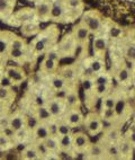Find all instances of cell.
<instances>
[{
	"mask_svg": "<svg viewBox=\"0 0 135 160\" xmlns=\"http://www.w3.org/2000/svg\"><path fill=\"white\" fill-rule=\"evenodd\" d=\"M79 92H70L66 94V102H68V105L71 107V108H75L78 104V100H79Z\"/></svg>",
	"mask_w": 135,
	"mask_h": 160,
	"instance_id": "22",
	"label": "cell"
},
{
	"mask_svg": "<svg viewBox=\"0 0 135 160\" xmlns=\"http://www.w3.org/2000/svg\"><path fill=\"white\" fill-rule=\"evenodd\" d=\"M34 131H35V135H36V139L40 141H44L49 135H51L49 125H45L44 123L38 124L37 128H36Z\"/></svg>",
	"mask_w": 135,
	"mask_h": 160,
	"instance_id": "14",
	"label": "cell"
},
{
	"mask_svg": "<svg viewBox=\"0 0 135 160\" xmlns=\"http://www.w3.org/2000/svg\"><path fill=\"white\" fill-rule=\"evenodd\" d=\"M9 54L12 59H20L24 55V51L23 49H10Z\"/></svg>",
	"mask_w": 135,
	"mask_h": 160,
	"instance_id": "32",
	"label": "cell"
},
{
	"mask_svg": "<svg viewBox=\"0 0 135 160\" xmlns=\"http://www.w3.org/2000/svg\"><path fill=\"white\" fill-rule=\"evenodd\" d=\"M40 123H41V122L38 121V118L36 116H29L28 118L26 120V125L28 126L29 129H32V130L36 129Z\"/></svg>",
	"mask_w": 135,
	"mask_h": 160,
	"instance_id": "30",
	"label": "cell"
},
{
	"mask_svg": "<svg viewBox=\"0 0 135 160\" xmlns=\"http://www.w3.org/2000/svg\"><path fill=\"white\" fill-rule=\"evenodd\" d=\"M23 158L24 159H27V160H34V159H38L40 157V154H38L37 150H36V148L32 149H26L25 151L23 152Z\"/></svg>",
	"mask_w": 135,
	"mask_h": 160,
	"instance_id": "24",
	"label": "cell"
},
{
	"mask_svg": "<svg viewBox=\"0 0 135 160\" xmlns=\"http://www.w3.org/2000/svg\"><path fill=\"white\" fill-rule=\"evenodd\" d=\"M10 49H23L24 48V42L22 38H18V37L15 36L14 40L12 41V43L9 44Z\"/></svg>",
	"mask_w": 135,
	"mask_h": 160,
	"instance_id": "31",
	"label": "cell"
},
{
	"mask_svg": "<svg viewBox=\"0 0 135 160\" xmlns=\"http://www.w3.org/2000/svg\"><path fill=\"white\" fill-rule=\"evenodd\" d=\"M82 121H84V117H82L80 112L77 109V107L70 109L68 115H66V123L69 124L71 128L80 125L82 123Z\"/></svg>",
	"mask_w": 135,
	"mask_h": 160,
	"instance_id": "10",
	"label": "cell"
},
{
	"mask_svg": "<svg viewBox=\"0 0 135 160\" xmlns=\"http://www.w3.org/2000/svg\"><path fill=\"white\" fill-rule=\"evenodd\" d=\"M37 25H35V24H32V23H28V24H25V25L23 26V28H22V32H23L25 35H33L36 33V31H37Z\"/></svg>",
	"mask_w": 135,
	"mask_h": 160,
	"instance_id": "27",
	"label": "cell"
},
{
	"mask_svg": "<svg viewBox=\"0 0 135 160\" xmlns=\"http://www.w3.org/2000/svg\"><path fill=\"white\" fill-rule=\"evenodd\" d=\"M45 147L47 148L50 152H56L60 149V143H59V137L58 135L51 134L46 138L45 140L43 141Z\"/></svg>",
	"mask_w": 135,
	"mask_h": 160,
	"instance_id": "13",
	"label": "cell"
},
{
	"mask_svg": "<svg viewBox=\"0 0 135 160\" xmlns=\"http://www.w3.org/2000/svg\"><path fill=\"white\" fill-rule=\"evenodd\" d=\"M80 22H82L87 26V28L89 29L91 34H97L103 28V17L100 12H98L97 10L87 12L82 16V19Z\"/></svg>",
	"mask_w": 135,
	"mask_h": 160,
	"instance_id": "1",
	"label": "cell"
},
{
	"mask_svg": "<svg viewBox=\"0 0 135 160\" xmlns=\"http://www.w3.org/2000/svg\"><path fill=\"white\" fill-rule=\"evenodd\" d=\"M90 34H91L90 31L87 28V26L84 25L82 22H80V23L75 26V28L72 29V36L75 37V40L77 41L78 44L87 43Z\"/></svg>",
	"mask_w": 135,
	"mask_h": 160,
	"instance_id": "4",
	"label": "cell"
},
{
	"mask_svg": "<svg viewBox=\"0 0 135 160\" xmlns=\"http://www.w3.org/2000/svg\"><path fill=\"white\" fill-rule=\"evenodd\" d=\"M124 57L127 62L135 63V38H129L124 45Z\"/></svg>",
	"mask_w": 135,
	"mask_h": 160,
	"instance_id": "9",
	"label": "cell"
},
{
	"mask_svg": "<svg viewBox=\"0 0 135 160\" xmlns=\"http://www.w3.org/2000/svg\"><path fill=\"white\" fill-rule=\"evenodd\" d=\"M0 111H1V103H0Z\"/></svg>",
	"mask_w": 135,
	"mask_h": 160,
	"instance_id": "41",
	"label": "cell"
},
{
	"mask_svg": "<svg viewBox=\"0 0 135 160\" xmlns=\"http://www.w3.org/2000/svg\"><path fill=\"white\" fill-rule=\"evenodd\" d=\"M51 3L47 2V1H43L41 2L37 6V9H36V12L40 16L41 18H49L50 17V12H51Z\"/></svg>",
	"mask_w": 135,
	"mask_h": 160,
	"instance_id": "15",
	"label": "cell"
},
{
	"mask_svg": "<svg viewBox=\"0 0 135 160\" xmlns=\"http://www.w3.org/2000/svg\"><path fill=\"white\" fill-rule=\"evenodd\" d=\"M7 49V43L5 42V41L0 40V53H2V52H5Z\"/></svg>",
	"mask_w": 135,
	"mask_h": 160,
	"instance_id": "38",
	"label": "cell"
},
{
	"mask_svg": "<svg viewBox=\"0 0 135 160\" xmlns=\"http://www.w3.org/2000/svg\"><path fill=\"white\" fill-rule=\"evenodd\" d=\"M0 86L9 88V87L12 86V80L10 79L8 76H6V77H2L1 79H0Z\"/></svg>",
	"mask_w": 135,
	"mask_h": 160,
	"instance_id": "34",
	"label": "cell"
},
{
	"mask_svg": "<svg viewBox=\"0 0 135 160\" xmlns=\"http://www.w3.org/2000/svg\"><path fill=\"white\" fill-rule=\"evenodd\" d=\"M59 143H60V149H69L72 146V137L69 134L58 135Z\"/></svg>",
	"mask_w": 135,
	"mask_h": 160,
	"instance_id": "21",
	"label": "cell"
},
{
	"mask_svg": "<svg viewBox=\"0 0 135 160\" xmlns=\"http://www.w3.org/2000/svg\"><path fill=\"white\" fill-rule=\"evenodd\" d=\"M128 62L125 61V64L121 66L118 68L117 72H116V80L118 81L119 85L124 87L131 86L132 83H134V78H133V68L132 66H127Z\"/></svg>",
	"mask_w": 135,
	"mask_h": 160,
	"instance_id": "3",
	"label": "cell"
},
{
	"mask_svg": "<svg viewBox=\"0 0 135 160\" xmlns=\"http://www.w3.org/2000/svg\"><path fill=\"white\" fill-rule=\"evenodd\" d=\"M122 129L117 126H106L105 128V140L108 143H116L122 138Z\"/></svg>",
	"mask_w": 135,
	"mask_h": 160,
	"instance_id": "7",
	"label": "cell"
},
{
	"mask_svg": "<svg viewBox=\"0 0 135 160\" xmlns=\"http://www.w3.org/2000/svg\"><path fill=\"white\" fill-rule=\"evenodd\" d=\"M9 146V139L6 134H0V148H7Z\"/></svg>",
	"mask_w": 135,
	"mask_h": 160,
	"instance_id": "35",
	"label": "cell"
},
{
	"mask_svg": "<svg viewBox=\"0 0 135 160\" xmlns=\"http://www.w3.org/2000/svg\"><path fill=\"white\" fill-rule=\"evenodd\" d=\"M116 99L117 98L115 96H113L110 94L105 95L104 97H101V108L100 109H106V108H114L116 104Z\"/></svg>",
	"mask_w": 135,
	"mask_h": 160,
	"instance_id": "16",
	"label": "cell"
},
{
	"mask_svg": "<svg viewBox=\"0 0 135 160\" xmlns=\"http://www.w3.org/2000/svg\"><path fill=\"white\" fill-rule=\"evenodd\" d=\"M64 8L61 3H54L51 8V12H50V18H53V19H58L61 18L64 14Z\"/></svg>",
	"mask_w": 135,
	"mask_h": 160,
	"instance_id": "20",
	"label": "cell"
},
{
	"mask_svg": "<svg viewBox=\"0 0 135 160\" xmlns=\"http://www.w3.org/2000/svg\"><path fill=\"white\" fill-rule=\"evenodd\" d=\"M7 76L12 80V82H20L24 78V74H23V72H22V70H19V69L16 68V67L9 68L8 70H7Z\"/></svg>",
	"mask_w": 135,
	"mask_h": 160,
	"instance_id": "17",
	"label": "cell"
},
{
	"mask_svg": "<svg viewBox=\"0 0 135 160\" xmlns=\"http://www.w3.org/2000/svg\"><path fill=\"white\" fill-rule=\"evenodd\" d=\"M25 124H26L25 118H24V116H22V115H19V114L14 115V116L9 120V128L15 132L24 129Z\"/></svg>",
	"mask_w": 135,
	"mask_h": 160,
	"instance_id": "12",
	"label": "cell"
},
{
	"mask_svg": "<svg viewBox=\"0 0 135 160\" xmlns=\"http://www.w3.org/2000/svg\"><path fill=\"white\" fill-rule=\"evenodd\" d=\"M56 67V62H55L54 59H51V58H46V60L43 63V68L45 69L46 71H53Z\"/></svg>",
	"mask_w": 135,
	"mask_h": 160,
	"instance_id": "28",
	"label": "cell"
},
{
	"mask_svg": "<svg viewBox=\"0 0 135 160\" xmlns=\"http://www.w3.org/2000/svg\"><path fill=\"white\" fill-rule=\"evenodd\" d=\"M12 12L10 0H0V15H8Z\"/></svg>",
	"mask_w": 135,
	"mask_h": 160,
	"instance_id": "25",
	"label": "cell"
},
{
	"mask_svg": "<svg viewBox=\"0 0 135 160\" xmlns=\"http://www.w3.org/2000/svg\"><path fill=\"white\" fill-rule=\"evenodd\" d=\"M133 121H134V122H135V114H134V118H133Z\"/></svg>",
	"mask_w": 135,
	"mask_h": 160,
	"instance_id": "40",
	"label": "cell"
},
{
	"mask_svg": "<svg viewBox=\"0 0 135 160\" xmlns=\"http://www.w3.org/2000/svg\"><path fill=\"white\" fill-rule=\"evenodd\" d=\"M70 128H71V126H70L68 123L58 124V130H56V135L69 134V133H70Z\"/></svg>",
	"mask_w": 135,
	"mask_h": 160,
	"instance_id": "29",
	"label": "cell"
},
{
	"mask_svg": "<svg viewBox=\"0 0 135 160\" xmlns=\"http://www.w3.org/2000/svg\"><path fill=\"white\" fill-rule=\"evenodd\" d=\"M133 67H134L133 68V78H134V83H135V63L133 64Z\"/></svg>",
	"mask_w": 135,
	"mask_h": 160,
	"instance_id": "39",
	"label": "cell"
},
{
	"mask_svg": "<svg viewBox=\"0 0 135 160\" xmlns=\"http://www.w3.org/2000/svg\"><path fill=\"white\" fill-rule=\"evenodd\" d=\"M86 151L89 158L98 159V158H103L104 154H106V147H104L103 144H99V143L90 144Z\"/></svg>",
	"mask_w": 135,
	"mask_h": 160,
	"instance_id": "11",
	"label": "cell"
},
{
	"mask_svg": "<svg viewBox=\"0 0 135 160\" xmlns=\"http://www.w3.org/2000/svg\"><path fill=\"white\" fill-rule=\"evenodd\" d=\"M36 117L38 118L41 123H45L52 117L51 113H50L49 108L43 107V106H38V108L36 109Z\"/></svg>",
	"mask_w": 135,
	"mask_h": 160,
	"instance_id": "18",
	"label": "cell"
},
{
	"mask_svg": "<svg viewBox=\"0 0 135 160\" xmlns=\"http://www.w3.org/2000/svg\"><path fill=\"white\" fill-rule=\"evenodd\" d=\"M61 76H62V78H63L64 80L72 81V80L75 78V76H77V71H75L72 67H66V68L63 69V71H62Z\"/></svg>",
	"mask_w": 135,
	"mask_h": 160,
	"instance_id": "23",
	"label": "cell"
},
{
	"mask_svg": "<svg viewBox=\"0 0 135 160\" xmlns=\"http://www.w3.org/2000/svg\"><path fill=\"white\" fill-rule=\"evenodd\" d=\"M45 46H46L45 41H44V40H38L37 42H36V44H35V51H37V52L43 51V50L45 49Z\"/></svg>",
	"mask_w": 135,
	"mask_h": 160,
	"instance_id": "36",
	"label": "cell"
},
{
	"mask_svg": "<svg viewBox=\"0 0 135 160\" xmlns=\"http://www.w3.org/2000/svg\"><path fill=\"white\" fill-rule=\"evenodd\" d=\"M84 126L90 137H96L104 131V120L100 114H89L84 118Z\"/></svg>",
	"mask_w": 135,
	"mask_h": 160,
	"instance_id": "2",
	"label": "cell"
},
{
	"mask_svg": "<svg viewBox=\"0 0 135 160\" xmlns=\"http://www.w3.org/2000/svg\"><path fill=\"white\" fill-rule=\"evenodd\" d=\"M92 50L96 57L101 58L107 50V40L103 36H97L92 41Z\"/></svg>",
	"mask_w": 135,
	"mask_h": 160,
	"instance_id": "8",
	"label": "cell"
},
{
	"mask_svg": "<svg viewBox=\"0 0 135 160\" xmlns=\"http://www.w3.org/2000/svg\"><path fill=\"white\" fill-rule=\"evenodd\" d=\"M49 111L51 113L52 116H59L62 113V104L60 100L53 99L49 103Z\"/></svg>",
	"mask_w": 135,
	"mask_h": 160,
	"instance_id": "19",
	"label": "cell"
},
{
	"mask_svg": "<svg viewBox=\"0 0 135 160\" xmlns=\"http://www.w3.org/2000/svg\"><path fill=\"white\" fill-rule=\"evenodd\" d=\"M75 45H77V41L75 40V37L71 34V36H66L65 38L61 41L60 45H59V50L65 57H69L70 54H72L75 51Z\"/></svg>",
	"mask_w": 135,
	"mask_h": 160,
	"instance_id": "6",
	"label": "cell"
},
{
	"mask_svg": "<svg viewBox=\"0 0 135 160\" xmlns=\"http://www.w3.org/2000/svg\"><path fill=\"white\" fill-rule=\"evenodd\" d=\"M124 135H125V137L131 141V143H132L133 146L135 147V122L134 121H133V123L129 125V128L127 129V131L125 132Z\"/></svg>",
	"mask_w": 135,
	"mask_h": 160,
	"instance_id": "26",
	"label": "cell"
},
{
	"mask_svg": "<svg viewBox=\"0 0 135 160\" xmlns=\"http://www.w3.org/2000/svg\"><path fill=\"white\" fill-rule=\"evenodd\" d=\"M64 86V80L62 78H56V79L53 80V87L55 89H61Z\"/></svg>",
	"mask_w": 135,
	"mask_h": 160,
	"instance_id": "37",
	"label": "cell"
},
{
	"mask_svg": "<svg viewBox=\"0 0 135 160\" xmlns=\"http://www.w3.org/2000/svg\"><path fill=\"white\" fill-rule=\"evenodd\" d=\"M72 146L75 150H87L90 146L88 133L78 132L72 137Z\"/></svg>",
	"mask_w": 135,
	"mask_h": 160,
	"instance_id": "5",
	"label": "cell"
},
{
	"mask_svg": "<svg viewBox=\"0 0 135 160\" xmlns=\"http://www.w3.org/2000/svg\"><path fill=\"white\" fill-rule=\"evenodd\" d=\"M9 96H10V92H9L8 88L0 86V100H6V99H8Z\"/></svg>",
	"mask_w": 135,
	"mask_h": 160,
	"instance_id": "33",
	"label": "cell"
}]
</instances>
